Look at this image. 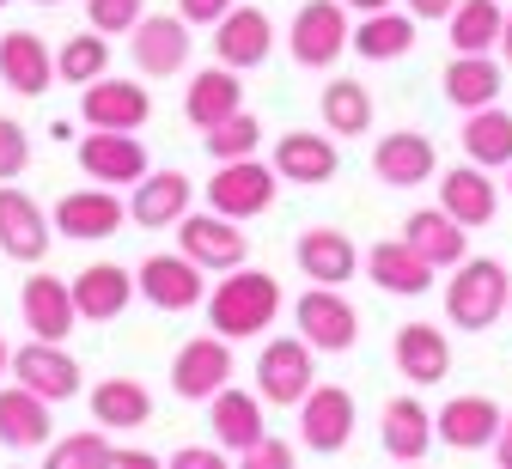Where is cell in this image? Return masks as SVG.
<instances>
[{
    "label": "cell",
    "instance_id": "44dd1931",
    "mask_svg": "<svg viewBox=\"0 0 512 469\" xmlns=\"http://www.w3.org/2000/svg\"><path fill=\"white\" fill-rule=\"evenodd\" d=\"M269 55H275V25H269L263 7H232V13L214 25V61L250 74V67H263Z\"/></svg>",
    "mask_w": 512,
    "mask_h": 469
},
{
    "label": "cell",
    "instance_id": "5bb4252c",
    "mask_svg": "<svg viewBox=\"0 0 512 469\" xmlns=\"http://www.w3.org/2000/svg\"><path fill=\"white\" fill-rule=\"evenodd\" d=\"M226 384H232V342L226 335H189L171 360V390L183 402H208Z\"/></svg>",
    "mask_w": 512,
    "mask_h": 469
},
{
    "label": "cell",
    "instance_id": "ba28073f",
    "mask_svg": "<svg viewBox=\"0 0 512 469\" xmlns=\"http://www.w3.org/2000/svg\"><path fill=\"white\" fill-rule=\"evenodd\" d=\"M189 49H196V37H189V19L183 13H141V25L128 31V55H135V67H141L147 80L183 74Z\"/></svg>",
    "mask_w": 512,
    "mask_h": 469
},
{
    "label": "cell",
    "instance_id": "8fae6325",
    "mask_svg": "<svg viewBox=\"0 0 512 469\" xmlns=\"http://www.w3.org/2000/svg\"><path fill=\"white\" fill-rule=\"evenodd\" d=\"M177 250L196 268H208V275H226V268H238L250 256V238L238 232V220L208 208V214H183L177 220Z\"/></svg>",
    "mask_w": 512,
    "mask_h": 469
},
{
    "label": "cell",
    "instance_id": "ee69618b",
    "mask_svg": "<svg viewBox=\"0 0 512 469\" xmlns=\"http://www.w3.org/2000/svg\"><path fill=\"white\" fill-rule=\"evenodd\" d=\"M25 165H31V141H25V128H19L13 116H0V183L25 177Z\"/></svg>",
    "mask_w": 512,
    "mask_h": 469
},
{
    "label": "cell",
    "instance_id": "d4e9b609",
    "mask_svg": "<svg viewBox=\"0 0 512 469\" xmlns=\"http://www.w3.org/2000/svg\"><path fill=\"white\" fill-rule=\"evenodd\" d=\"M19 317L25 329L37 335V342H68L74 335V287L61 281V275H31L25 293H19Z\"/></svg>",
    "mask_w": 512,
    "mask_h": 469
},
{
    "label": "cell",
    "instance_id": "681fc988",
    "mask_svg": "<svg viewBox=\"0 0 512 469\" xmlns=\"http://www.w3.org/2000/svg\"><path fill=\"white\" fill-rule=\"evenodd\" d=\"M494 457H500V469H512V415H506L500 433H494Z\"/></svg>",
    "mask_w": 512,
    "mask_h": 469
},
{
    "label": "cell",
    "instance_id": "d6a6232c",
    "mask_svg": "<svg viewBox=\"0 0 512 469\" xmlns=\"http://www.w3.org/2000/svg\"><path fill=\"white\" fill-rule=\"evenodd\" d=\"M232 110H244V80H238V67H226V61L202 67V74L189 80V92H183V116L196 122V128H214V122H226Z\"/></svg>",
    "mask_w": 512,
    "mask_h": 469
},
{
    "label": "cell",
    "instance_id": "b9f144b4",
    "mask_svg": "<svg viewBox=\"0 0 512 469\" xmlns=\"http://www.w3.org/2000/svg\"><path fill=\"white\" fill-rule=\"evenodd\" d=\"M43 463H49V469H104V463H116V445H110V433L92 421V433L49 439V445H43Z\"/></svg>",
    "mask_w": 512,
    "mask_h": 469
},
{
    "label": "cell",
    "instance_id": "484cf974",
    "mask_svg": "<svg viewBox=\"0 0 512 469\" xmlns=\"http://www.w3.org/2000/svg\"><path fill=\"white\" fill-rule=\"evenodd\" d=\"M439 208L452 214L458 226H494L500 214V189L482 165H452V171H439Z\"/></svg>",
    "mask_w": 512,
    "mask_h": 469
},
{
    "label": "cell",
    "instance_id": "4fadbf2b",
    "mask_svg": "<svg viewBox=\"0 0 512 469\" xmlns=\"http://www.w3.org/2000/svg\"><path fill=\"white\" fill-rule=\"evenodd\" d=\"M80 171L92 183H110V189H135L153 165H147V147L128 128H92L80 141Z\"/></svg>",
    "mask_w": 512,
    "mask_h": 469
},
{
    "label": "cell",
    "instance_id": "7dc6e473",
    "mask_svg": "<svg viewBox=\"0 0 512 469\" xmlns=\"http://www.w3.org/2000/svg\"><path fill=\"white\" fill-rule=\"evenodd\" d=\"M220 463H226L220 445H183V451H171V469H220Z\"/></svg>",
    "mask_w": 512,
    "mask_h": 469
},
{
    "label": "cell",
    "instance_id": "f35d334b",
    "mask_svg": "<svg viewBox=\"0 0 512 469\" xmlns=\"http://www.w3.org/2000/svg\"><path fill=\"white\" fill-rule=\"evenodd\" d=\"M317 116H324V128H336V141H354L372 128V92L360 80H330L317 98Z\"/></svg>",
    "mask_w": 512,
    "mask_h": 469
},
{
    "label": "cell",
    "instance_id": "db71d44e",
    "mask_svg": "<svg viewBox=\"0 0 512 469\" xmlns=\"http://www.w3.org/2000/svg\"><path fill=\"white\" fill-rule=\"evenodd\" d=\"M37 7H61V0H37Z\"/></svg>",
    "mask_w": 512,
    "mask_h": 469
},
{
    "label": "cell",
    "instance_id": "8d00e7d4",
    "mask_svg": "<svg viewBox=\"0 0 512 469\" xmlns=\"http://www.w3.org/2000/svg\"><path fill=\"white\" fill-rule=\"evenodd\" d=\"M464 159L482 165V171H506L512 165V110L500 104H482V110H464Z\"/></svg>",
    "mask_w": 512,
    "mask_h": 469
},
{
    "label": "cell",
    "instance_id": "603a6c76",
    "mask_svg": "<svg viewBox=\"0 0 512 469\" xmlns=\"http://www.w3.org/2000/svg\"><path fill=\"white\" fill-rule=\"evenodd\" d=\"M0 86L19 98H43L55 86V49L37 31H7L0 37Z\"/></svg>",
    "mask_w": 512,
    "mask_h": 469
},
{
    "label": "cell",
    "instance_id": "f6af8a7d",
    "mask_svg": "<svg viewBox=\"0 0 512 469\" xmlns=\"http://www.w3.org/2000/svg\"><path fill=\"white\" fill-rule=\"evenodd\" d=\"M238 463H244V469H293V445H287V439H269V433H263V439H256V445H250V451L238 457Z\"/></svg>",
    "mask_w": 512,
    "mask_h": 469
},
{
    "label": "cell",
    "instance_id": "7a4b0ae2",
    "mask_svg": "<svg viewBox=\"0 0 512 469\" xmlns=\"http://www.w3.org/2000/svg\"><path fill=\"white\" fill-rule=\"evenodd\" d=\"M506 299H512L506 262H494V256H464L458 275L445 281V323L482 335V329H494V323L506 317Z\"/></svg>",
    "mask_w": 512,
    "mask_h": 469
},
{
    "label": "cell",
    "instance_id": "f907efd6",
    "mask_svg": "<svg viewBox=\"0 0 512 469\" xmlns=\"http://www.w3.org/2000/svg\"><path fill=\"white\" fill-rule=\"evenodd\" d=\"M494 49H500V61L512 67V7H506V25H500V43H494Z\"/></svg>",
    "mask_w": 512,
    "mask_h": 469
},
{
    "label": "cell",
    "instance_id": "7bdbcfd3",
    "mask_svg": "<svg viewBox=\"0 0 512 469\" xmlns=\"http://www.w3.org/2000/svg\"><path fill=\"white\" fill-rule=\"evenodd\" d=\"M141 13H147V0H86V19H92V31H104V37L135 31Z\"/></svg>",
    "mask_w": 512,
    "mask_h": 469
},
{
    "label": "cell",
    "instance_id": "c3c4849f",
    "mask_svg": "<svg viewBox=\"0 0 512 469\" xmlns=\"http://www.w3.org/2000/svg\"><path fill=\"white\" fill-rule=\"evenodd\" d=\"M403 7H409L415 19H452V7H458V0H403Z\"/></svg>",
    "mask_w": 512,
    "mask_h": 469
},
{
    "label": "cell",
    "instance_id": "836d02e7",
    "mask_svg": "<svg viewBox=\"0 0 512 469\" xmlns=\"http://www.w3.org/2000/svg\"><path fill=\"white\" fill-rule=\"evenodd\" d=\"M403 238H409L433 268H458V262L470 256V226H458L445 208H415V214L403 220Z\"/></svg>",
    "mask_w": 512,
    "mask_h": 469
},
{
    "label": "cell",
    "instance_id": "ffe728a7",
    "mask_svg": "<svg viewBox=\"0 0 512 469\" xmlns=\"http://www.w3.org/2000/svg\"><path fill=\"white\" fill-rule=\"evenodd\" d=\"M293 256H299V275L317 281V287H348V281L360 275V244H354L348 232H336V226H311V232H299Z\"/></svg>",
    "mask_w": 512,
    "mask_h": 469
},
{
    "label": "cell",
    "instance_id": "cb8c5ba5",
    "mask_svg": "<svg viewBox=\"0 0 512 469\" xmlns=\"http://www.w3.org/2000/svg\"><path fill=\"white\" fill-rule=\"evenodd\" d=\"M208 427H214V445L220 451H232V457H244L256 439L269 433V421H263V396L256 390H214L208 396Z\"/></svg>",
    "mask_w": 512,
    "mask_h": 469
},
{
    "label": "cell",
    "instance_id": "4316f807",
    "mask_svg": "<svg viewBox=\"0 0 512 469\" xmlns=\"http://www.w3.org/2000/svg\"><path fill=\"white\" fill-rule=\"evenodd\" d=\"M128 299H135V275H128L122 262H92L74 275V311L80 323H110L128 311Z\"/></svg>",
    "mask_w": 512,
    "mask_h": 469
},
{
    "label": "cell",
    "instance_id": "6f0895ef",
    "mask_svg": "<svg viewBox=\"0 0 512 469\" xmlns=\"http://www.w3.org/2000/svg\"><path fill=\"white\" fill-rule=\"evenodd\" d=\"M0 7H7V0H0Z\"/></svg>",
    "mask_w": 512,
    "mask_h": 469
},
{
    "label": "cell",
    "instance_id": "9f6ffc18",
    "mask_svg": "<svg viewBox=\"0 0 512 469\" xmlns=\"http://www.w3.org/2000/svg\"><path fill=\"white\" fill-rule=\"evenodd\" d=\"M506 317H512V299H506Z\"/></svg>",
    "mask_w": 512,
    "mask_h": 469
},
{
    "label": "cell",
    "instance_id": "9c48e42d",
    "mask_svg": "<svg viewBox=\"0 0 512 469\" xmlns=\"http://www.w3.org/2000/svg\"><path fill=\"white\" fill-rule=\"evenodd\" d=\"M354 439V390L342 384H311L299 402V445L317 457H336Z\"/></svg>",
    "mask_w": 512,
    "mask_h": 469
},
{
    "label": "cell",
    "instance_id": "e0dca14e",
    "mask_svg": "<svg viewBox=\"0 0 512 469\" xmlns=\"http://www.w3.org/2000/svg\"><path fill=\"white\" fill-rule=\"evenodd\" d=\"M147 116H153V98H147V86L141 80H92V86H80V122L86 128H147Z\"/></svg>",
    "mask_w": 512,
    "mask_h": 469
},
{
    "label": "cell",
    "instance_id": "60d3db41",
    "mask_svg": "<svg viewBox=\"0 0 512 469\" xmlns=\"http://www.w3.org/2000/svg\"><path fill=\"white\" fill-rule=\"evenodd\" d=\"M202 141H208V159L226 165V159H250V153H263V122H256L250 110H232L226 122L202 128Z\"/></svg>",
    "mask_w": 512,
    "mask_h": 469
},
{
    "label": "cell",
    "instance_id": "3957f363",
    "mask_svg": "<svg viewBox=\"0 0 512 469\" xmlns=\"http://www.w3.org/2000/svg\"><path fill=\"white\" fill-rule=\"evenodd\" d=\"M311 384H317V348L305 335H275V342L256 354V396H263L269 409H299Z\"/></svg>",
    "mask_w": 512,
    "mask_h": 469
},
{
    "label": "cell",
    "instance_id": "11a10c76",
    "mask_svg": "<svg viewBox=\"0 0 512 469\" xmlns=\"http://www.w3.org/2000/svg\"><path fill=\"white\" fill-rule=\"evenodd\" d=\"M506 171H512V165H506ZM506 189H512V177H506Z\"/></svg>",
    "mask_w": 512,
    "mask_h": 469
},
{
    "label": "cell",
    "instance_id": "f546056e",
    "mask_svg": "<svg viewBox=\"0 0 512 469\" xmlns=\"http://www.w3.org/2000/svg\"><path fill=\"white\" fill-rule=\"evenodd\" d=\"M183 214H189V177L183 171H147L135 183V195H128V220L141 232H165Z\"/></svg>",
    "mask_w": 512,
    "mask_h": 469
},
{
    "label": "cell",
    "instance_id": "1f68e13d",
    "mask_svg": "<svg viewBox=\"0 0 512 469\" xmlns=\"http://www.w3.org/2000/svg\"><path fill=\"white\" fill-rule=\"evenodd\" d=\"M415 25H421V19H415L409 7H403V13H397V7L360 13V25H354L348 49H354V55H366V61H403V55L415 49V37H421Z\"/></svg>",
    "mask_w": 512,
    "mask_h": 469
},
{
    "label": "cell",
    "instance_id": "83f0119b",
    "mask_svg": "<svg viewBox=\"0 0 512 469\" xmlns=\"http://www.w3.org/2000/svg\"><path fill=\"white\" fill-rule=\"evenodd\" d=\"M287 183H305V189H317V183H330L336 177V141L330 134H317V128H293V134H281L275 141V159H269Z\"/></svg>",
    "mask_w": 512,
    "mask_h": 469
},
{
    "label": "cell",
    "instance_id": "f1b7e54d",
    "mask_svg": "<svg viewBox=\"0 0 512 469\" xmlns=\"http://www.w3.org/2000/svg\"><path fill=\"white\" fill-rule=\"evenodd\" d=\"M378 439H384V457L421 463L433 451V409L421 396H391L384 402V421H378Z\"/></svg>",
    "mask_w": 512,
    "mask_h": 469
},
{
    "label": "cell",
    "instance_id": "52a82bcc",
    "mask_svg": "<svg viewBox=\"0 0 512 469\" xmlns=\"http://www.w3.org/2000/svg\"><path fill=\"white\" fill-rule=\"evenodd\" d=\"M135 293H141L153 311H196V305H208V268H196L183 250H177V256L159 250V256H147V262L135 268Z\"/></svg>",
    "mask_w": 512,
    "mask_h": 469
},
{
    "label": "cell",
    "instance_id": "5b68a950",
    "mask_svg": "<svg viewBox=\"0 0 512 469\" xmlns=\"http://www.w3.org/2000/svg\"><path fill=\"white\" fill-rule=\"evenodd\" d=\"M348 37H354V25H348L342 0H305L287 25V55L317 74V67H336L348 55Z\"/></svg>",
    "mask_w": 512,
    "mask_h": 469
},
{
    "label": "cell",
    "instance_id": "9a60e30c",
    "mask_svg": "<svg viewBox=\"0 0 512 469\" xmlns=\"http://www.w3.org/2000/svg\"><path fill=\"white\" fill-rule=\"evenodd\" d=\"M360 268H366V281H372L378 293H397V299H421V293L433 287V275H439V268H433L409 238H378V244L360 256Z\"/></svg>",
    "mask_w": 512,
    "mask_h": 469
},
{
    "label": "cell",
    "instance_id": "8992f818",
    "mask_svg": "<svg viewBox=\"0 0 512 469\" xmlns=\"http://www.w3.org/2000/svg\"><path fill=\"white\" fill-rule=\"evenodd\" d=\"M293 323H299V335H305L317 354H348L360 342V311L342 299V287H317L311 281L293 299Z\"/></svg>",
    "mask_w": 512,
    "mask_h": 469
},
{
    "label": "cell",
    "instance_id": "ac0fdd59",
    "mask_svg": "<svg viewBox=\"0 0 512 469\" xmlns=\"http://www.w3.org/2000/svg\"><path fill=\"white\" fill-rule=\"evenodd\" d=\"M13 378L25 384V390H37L43 402H68V396H80V360L61 348V342H31L13 354Z\"/></svg>",
    "mask_w": 512,
    "mask_h": 469
},
{
    "label": "cell",
    "instance_id": "7402d4cb",
    "mask_svg": "<svg viewBox=\"0 0 512 469\" xmlns=\"http://www.w3.org/2000/svg\"><path fill=\"white\" fill-rule=\"evenodd\" d=\"M55 402H43L37 390H25L19 378L7 384V390H0V445H7V451H43L49 439H55Z\"/></svg>",
    "mask_w": 512,
    "mask_h": 469
},
{
    "label": "cell",
    "instance_id": "277c9868",
    "mask_svg": "<svg viewBox=\"0 0 512 469\" xmlns=\"http://www.w3.org/2000/svg\"><path fill=\"white\" fill-rule=\"evenodd\" d=\"M275 189H281V171L263 165V159H226L214 177H208V208L226 214V220H256V214H269L275 208Z\"/></svg>",
    "mask_w": 512,
    "mask_h": 469
},
{
    "label": "cell",
    "instance_id": "2e32d148",
    "mask_svg": "<svg viewBox=\"0 0 512 469\" xmlns=\"http://www.w3.org/2000/svg\"><path fill=\"white\" fill-rule=\"evenodd\" d=\"M55 244V220L13 183H0V256L13 262H43Z\"/></svg>",
    "mask_w": 512,
    "mask_h": 469
},
{
    "label": "cell",
    "instance_id": "f5cc1de1",
    "mask_svg": "<svg viewBox=\"0 0 512 469\" xmlns=\"http://www.w3.org/2000/svg\"><path fill=\"white\" fill-rule=\"evenodd\" d=\"M7 372H13V348H7V342H0V378H7Z\"/></svg>",
    "mask_w": 512,
    "mask_h": 469
},
{
    "label": "cell",
    "instance_id": "ab89813d",
    "mask_svg": "<svg viewBox=\"0 0 512 469\" xmlns=\"http://www.w3.org/2000/svg\"><path fill=\"white\" fill-rule=\"evenodd\" d=\"M104 67H110V37L104 31H74L55 49V80H68V86H92Z\"/></svg>",
    "mask_w": 512,
    "mask_h": 469
},
{
    "label": "cell",
    "instance_id": "bcb514c9",
    "mask_svg": "<svg viewBox=\"0 0 512 469\" xmlns=\"http://www.w3.org/2000/svg\"><path fill=\"white\" fill-rule=\"evenodd\" d=\"M232 7H238V0H177V13H183L189 25H220Z\"/></svg>",
    "mask_w": 512,
    "mask_h": 469
},
{
    "label": "cell",
    "instance_id": "7c38bea8",
    "mask_svg": "<svg viewBox=\"0 0 512 469\" xmlns=\"http://www.w3.org/2000/svg\"><path fill=\"white\" fill-rule=\"evenodd\" d=\"M506 409L494 396L470 390V396H445L439 415H433V439L452 445V451H494V433H500Z\"/></svg>",
    "mask_w": 512,
    "mask_h": 469
},
{
    "label": "cell",
    "instance_id": "d590c367",
    "mask_svg": "<svg viewBox=\"0 0 512 469\" xmlns=\"http://www.w3.org/2000/svg\"><path fill=\"white\" fill-rule=\"evenodd\" d=\"M500 92H506V67L494 55H452L445 61V104L482 110V104H500Z\"/></svg>",
    "mask_w": 512,
    "mask_h": 469
},
{
    "label": "cell",
    "instance_id": "e575fe53",
    "mask_svg": "<svg viewBox=\"0 0 512 469\" xmlns=\"http://www.w3.org/2000/svg\"><path fill=\"white\" fill-rule=\"evenodd\" d=\"M92 421L104 433H135L153 421V390L141 378H104L92 384Z\"/></svg>",
    "mask_w": 512,
    "mask_h": 469
},
{
    "label": "cell",
    "instance_id": "4dcf8cb0",
    "mask_svg": "<svg viewBox=\"0 0 512 469\" xmlns=\"http://www.w3.org/2000/svg\"><path fill=\"white\" fill-rule=\"evenodd\" d=\"M391 354H397V372L409 384H439L445 372H452V342H445L439 323H403Z\"/></svg>",
    "mask_w": 512,
    "mask_h": 469
},
{
    "label": "cell",
    "instance_id": "74e56055",
    "mask_svg": "<svg viewBox=\"0 0 512 469\" xmlns=\"http://www.w3.org/2000/svg\"><path fill=\"white\" fill-rule=\"evenodd\" d=\"M506 7L500 0H458L452 19H445V37H452V55H488L500 43Z\"/></svg>",
    "mask_w": 512,
    "mask_h": 469
},
{
    "label": "cell",
    "instance_id": "d6986e66",
    "mask_svg": "<svg viewBox=\"0 0 512 469\" xmlns=\"http://www.w3.org/2000/svg\"><path fill=\"white\" fill-rule=\"evenodd\" d=\"M372 177L391 183V189H415V183L439 177V153H433V141L421 128H391L372 147Z\"/></svg>",
    "mask_w": 512,
    "mask_h": 469
},
{
    "label": "cell",
    "instance_id": "30bf717a",
    "mask_svg": "<svg viewBox=\"0 0 512 469\" xmlns=\"http://www.w3.org/2000/svg\"><path fill=\"white\" fill-rule=\"evenodd\" d=\"M55 232L74 238V244H98V238H116L122 220H128V201L110 189V183H92V189H68L55 201Z\"/></svg>",
    "mask_w": 512,
    "mask_h": 469
},
{
    "label": "cell",
    "instance_id": "6da1fadb",
    "mask_svg": "<svg viewBox=\"0 0 512 469\" xmlns=\"http://www.w3.org/2000/svg\"><path fill=\"white\" fill-rule=\"evenodd\" d=\"M281 317V281L263 275V268H226V281L208 293V323L226 342H250Z\"/></svg>",
    "mask_w": 512,
    "mask_h": 469
},
{
    "label": "cell",
    "instance_id": "816d5d0a",
    "mask_svg": "<svg viewBox=\"0 0 512 469\" xmlns=\"http://www.w3.org/2000/svg\"><path fill=\"white\" fill-rule=\"evenodd\" d=\"M348 13H378V7H397V0H342Z\"/></svg>",
    "mask_w": 512,
    "mask_h": 469
}]
</instances>
